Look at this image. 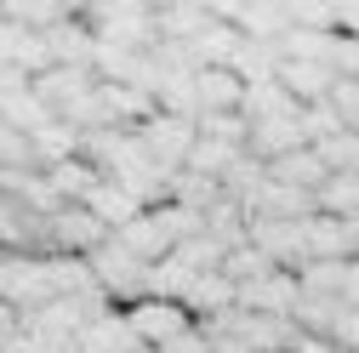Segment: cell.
I'll return each mask as SVG.
<instances>
[{
  "label": "cell",
  "instance_id": "obj_1",
  "mask_svg": "<svg viewBox=\"0 0 359 353\" xmlns=\"http://www.w3.org/2000/svg\"><path fill=\"white\" fill-rule=\"evenodd\" d=\"M126 325H131V336H137L143 347H154V353H165L177 336L194 331L189 307L183 302H165V296H143L137 307H126Z\"/></svg>",
  "mask_w": 359,
  "mask_h": 353
},
{
  "label": "cell",
  "instance_id": "obj_2",
  "mask_svg": "<svg viewBox=\"0 0 359 353\" xmlns=\"http://www.w3.org/2000/svg\"><path fill=\"white\" fill-rule=\"evenodd\" d=\"M137 143L177 176L189 165V154H194V143H200V125L194 120H183V114H149L143 125H137Z\"/></svg>",
  "mask_w": 359,
  "mask_h": 353
},
{
  "label": "cell",
  "instance_id": "obj_3",
  "mask_svg": "<svg viewBox=\"0 0 359 353\" xmlns=\"http://www.w3.org/2000/svg\"><path fill=\"white\" fill-rule=\"evenodd\" d=\"M114 234L97 223L86 205H63L57 216H52V256H92V251H103Z\"/></svg>",
  "mask_w": 359,
  "mask_h": 353
},
{
  "label": "cell",
  "instance_id": "obj_4",
  "mask_svg": "<svg viewBox=\"0 0 359 353\" xmlns=\"http://www.w3.org/2000/svg\"><path fill=\"white\" fill-rule=\"evenodd\" d=\"M251 245L274 262L280 274L308 268V223H251Z\"/></svg>",
  "mask_w": 359,
  "mask_h": 353
},
{
  "label": "cell",
  "instance_id": "obj_5",
  "mask_svg": "<svg viewBox=\"0 0 359 353\" xmlns=\"http://www.w3.org/2000/svg\"><path fill=\"white\" fill-rule=\"evenodd\" d=\"M297 302H302V285L297 274H268L257 285H240V314H257V319H297Z\"/></svg>",
  "mask_w": 359,
  "mask_h": 353
},
{
  "label": "cell",
  "instance_id": "obj_6",
  "mask_svg": "<svg viewBox=\"0 0 359 353\" xmlns=\"http://www.w3.org/2000/svg\"><path fill=\"white\" fill-rule=\"evenodd\" d=\"M194 97H200V114H240L245 80L234 69H200L194 74Z\"/></svg>",
  "mask_w": 359,
  "mask_h": 353
},
{
  "label": "cell",
  "instance_id": "obj_7",
  "mask_svg": "<svg viewBox=\"0 0 359 353\" xmlns=\"http://www.w3.org/2000/svg\"><path fill=\"white\" fill-rule=\"evenodd\" d=\"M80 205L92 211V216H97V223H103L109 234H120V228H131V223H137V216H143V205L131 200V194H126L120 183H109V176H103V183H97L92 194H86Z\"/></svg>",
  "mask_w": 359,
  "mask_h": 353
},
{
  "label": "cell",
  "instance_id": "obj_8",
  "mask_svg": "<svg viewBox=\"0 0 359 353\" xmlns=\"http://www.w3.org/2000/svg\"><path fill=\"white\" fill-rule=\"evenodd\" d=\"M308 262H353V234L342 216H325V211L308 216Z\"/></svg>",
  "mask_w": 359,
  "mask_h": 353
},
{
  "label": "cell",
  "instance_id": "obj_9",
  "mask_svg": "<svg viewBox=\"0 0 359 353\" xmlns=\"http://www.w3.org/2000/svg\"><path fill=\"white\" fill-rule=\"evenodd\" d=\"M268 176H274V183H285V188H297V194H313V200H320V188L331 183L325 160L313 154V148H297V154L274 160V165H268Z\"/></svg>",
  "mask_w": 359,
  "mask_h": 353
},
{
  "label": "cell",
  "instance_id": "obj_10",
  "mask_svg": "<svg viewBox=\"0 0 359 353\" xmlns=\"http://www.w3.org/2000/svg\"><path fill=\"white\" fill-rule=\"evenodd\" d=\"M240 154H245L240 143H217V137H200L183 171H194V176H205V183H217V188H222V176L234 171V160H240Z\"/></svg>",
  "mask_w": 359,
  "mask_h": 353
},
{
  "label": "cell",
  "instance_id": "obj_11",
  "mask_svg": "<svg viewBox=\"0 0 359 353\" xmlns=\"http://www.w3.org/2000/svg\"><path fill=\"white\" fill-rule=\"evenodd\" d=\"M320 211L353 223V216H359V176H331V183L320 188Z\"/></svg>",
  "mask_w": 359,
  "mask_h": 353
},
{
  "label": "cell",
  "instance_id": "obj_12",
  "mask_svg": "<svg viewBox=\"0 0 359 353\" xmlns=\"http://www.w3.org/2000/svg\"><path fill=\"white\" fill-rule=\"evenodd\" d=\"M331 109H337L342 131H359V80H337V92H331Z\"/></svg>",
  "mask_w": 359,
  "mask_h": 353
},
{
  "label": "cell",
  "instance_id": "obj_13",
  "mask_svg": "<svg viewBox=\"0 0 359 353\" xmlns=\"http://www.w3.org/2000/svg\"><path fill=\"white\" fill-rule=\"evenodd\" d=\"M331 342H337V353H359V307H342V314H337Z\"/></svg>",
  "mask_w": 359,
  "mask_h": 353
},
{
  "label": "cell",
  "instance_id": "obj_14",
  "mask_svg": "<svg viewBox=\"0 0 359 353\" xmlns=\"http://www.w3.org/2000/svg\"><path fill=\"white\" fill-rule=\"evenodd\" d=\"M342 307H359V256L342 268Z\"/></svg>",
  "mask_w": 359,
  "mask_h": 353
},
{
  "label": "cell",
  "instance_id": "obj_15",
  "mask_svg": "<svg viewBox=\"0 0 359 353\" xmlns=\"http://www.w3.org/2000/svg\"><path fill=\"white\" fill-rule=\"evenodd\" d=\"M348 234H353V256H359V216H353V223H348Z\"/></svg>",
  "mask_w": 359,
  "mask_h": 353
}]
</instances>
